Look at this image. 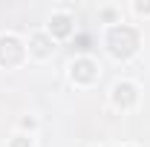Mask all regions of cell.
<instances>
[{
	"label": "cell",
	"mask_w": 150,
	"mask_h": 147,
	"mask_svg": "<svg viewBox=\"0 0 150 147\" xmlns=\"http://www.w3.org/2000/svg\"><path fill=\"white\" fill-rule=\"evenodd\" d=\"M52 23H55V32H58V35H67V32H69V26H67V18H55Z\"/></svg>",
	"instance_id": "7a4b0ae2"
},
{
	"label": "cell",
	"mask_w": 150,
	"mask_h": 147,
	"mask_svg": "<svg viewBox=\"0 0 150 147\" xmlns=\"http://www.w3.org/2000/svg\"><path fill=\"white\" fill-rule=\"evenodd\" d=\"M12 147H29V141H26V139H18V141H15Z\"/></svg>",
	"instance_id": "3957f363"
},
{
	"label": "cell",
	"mask_w": 150,
	"mask_h": 147,
	"mask_svg": "<svg viewBox=\"0 0 150 147\" xmlns=\"http://www.w3.org/2000/svg\"><path fill=\"white\" fill-rule=\"evenodd\" d=\"M115 101H118V104H121V101H124V104L133 101V87L130 84H118V87H115Z\"/></svg>",
	"instance_id": "6da1fadb"
}]
</instances>
